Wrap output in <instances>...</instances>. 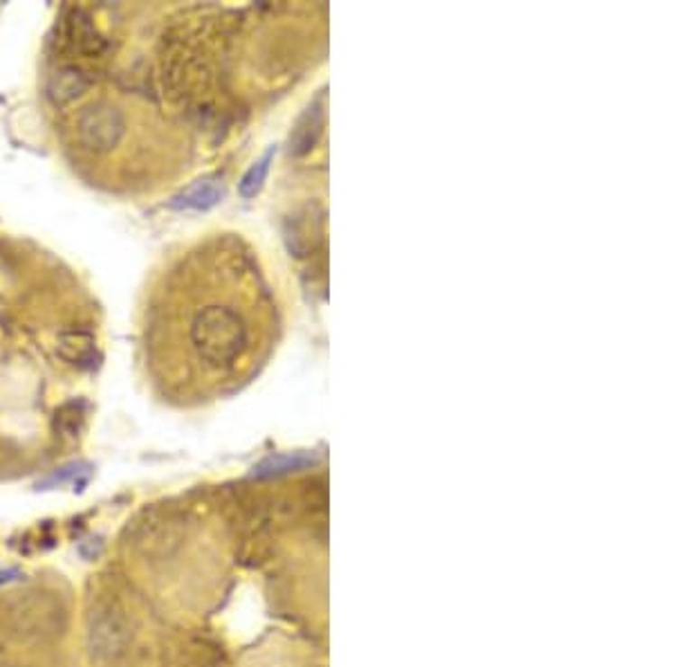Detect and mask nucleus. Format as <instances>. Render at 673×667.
I'll return each mask as SVG.
<instances>
[{"mask_svg": "<svg viewBox=\"0 0 673 667\" xmlns=\"http://www.w3.org/2000/svg\"><path fill=\"white\" fill-rule=\"evenodd\" d=\"M128 638H131V634H128L126 623L113 611H101V614H97V618H92L90 645L97 654H117L128 645Z\"/></svg>", "mask_w": 673, "mask_h": 667, "instance_id": "obj_3", "label": "nucleus"}, {"mask_svg": "<svg viewBox=\"0 0 673 667\" xmlns=\"http://www.w3.org/2000/svg\"><path fill=\"white\" fill-rule=\"evenodd\" d=\"M18 578H21L18 568H5V571H0V585H9V582L18 580Z\"/></svg>", "mask_w": 673, "mask_h": 667, "instance_id": "obj_10", "label": "nucleus"}, {"mask_svg": "<svg viewBox=\"0 0 673 667\" xmlns=\"http://www.w3.org/2000/svg\"><path fill=\"white\" fill-rule=\"evenodd\" d=\"M90 77L77 66H63L48 79V97L54 106H68L83 97L90 88Z\"/></svg>", "mask_w": 673, "mask_h": 667, "instance_id": "obj_4", "label": "nucleus"}, {"mask_svg": "<svg viewBox=\"0 0 673 667\" xmlns=\"http://www.w3.org/2000/svg\"><path fill=\"white\" fill-rule=\"evenodd\" d=\"M61 41L66 43V48L83 54V57H99L106 50L104 36L97 32L90 14L81 7L68 9V14L63 16Z\"/></svg>", "mask_w": 673, "mask_h": 667, "instance_id": "obj_2", "label": "nucleus"}, {"mask_svg": "<svg viewBox=\"0 0 673 667\" xmlns=\"http://www.w3.org/2000/svg\"><path fill=\"white\" fill-rule=\"evenodd\" d=\"M83 425V414L79 405H66L57 414V427L61 429L66 437H77V432Z\"/></svg>", "mask_w": 673, "mask_h": 667, "instance_id": "obj_8", "label": "nucleus"}, {"mask_svg": "<svg viewBox=\"0 0 673 667\" xmlns=\"http://www.w3.org/2000/svg\"><path fill=\"white\" fill-rule=\"evenodd\" d=\"M222 196V189L216 183H196L189 187L180 198H175V207H192V210H209L216 205Z\"/></svg>", "mask_w": 673, "mask_h": 667, "instance_id": "obj_6", "label": "nucleus"}, {"mask_svg": "<svg viewBox=\"0 0 673 667\" xmlns=\"http://www.w3.org/2000/svg\"><path fill=\"white\" fill-rule=\"evenodd\" d=\"M59 355L79 369H88L97 360V342L86 331H68L59 335Z\"/></svg>", "mask_w": 673, "mask_h": 667, "instance_id": "obj_5", "label": "nucleus"}, {"mask_svg": "<svg viewBox=\"0 0 673 667\" xmlns=\"http://www.w3.org/2000/svg\"><path fill=\"white\" fill-rule=\"evenodd\" d=\"M81 467L83 465H68V467H61V470H57L54 474H50L48 479H43L39 484V488H54V485H63L68 484V481H72L74 476L81 474Z\"/></svg>", "mask_w": 673, "mask_h": 667, "instance_id": "obj_9", "label": "nucleus"}, {"mask_svg": "<svg viewBox=\"0 0 673 667\" xmlns=\"http://www.w3.org/2000/svg\"><path fill=\"white\" fill-rule=\"evenodd\" d=\"M269 162H272V151H269L267 155L263 157V160H258L257 164H254L252 169H249L248 174H245L243 183H240V193H243L245 198L257 196L258 189L263 187V183H266V178H267Z\"/></svg>", "mask_w": 673, "mask_h": 667, "instance_id": "obj_7", "label": "nucleus"}, {"mask_svg": "<svg viewBox=\"0 0 673 667\" xmlns=\"http://www.w3.org/2000/svg\"><path fill=\"white\" fill-rule=\"evenodd\" d=\"M126 133V119L117 106L97 101L86 106L77 117V140L86 151L106 155L122 142Z\"/></svg>", "mask_w": 673, "mask_h": 667, "instance_id": "obj_1", "label": "nucleus"}]
</instances>
